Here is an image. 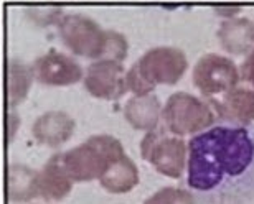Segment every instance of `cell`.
Here are the masks:
<instances>
[{"label":"cell","instance_id":"44dd1931","mask_svg":"<svg viewBox=\"0 0 254 204\" xmlns=\"http://www.w3.org/2000/svg\"><path fill=\"white\" fill-rule=\"evenodd\" d=\"M17 129H18V115H15L13 112H10V115H8V142H12Z\"/></svg>","mask_w":254,"mask_h":204},{"label":"cell","instance_id":"d6986e66","mask_svg":"<svg viewBox=\"0 0 254 204\" xmlns=\"http://www.w3.org/2000/svg\"><path fill=\"white\" fill-rule=\"evenodd\" d=\"M25 13H27V18L38 27H48L55 23L58 25L60 20L64 17L60 7H30L25 10Z\"/></svg>","mask_w":254,"mask_h":204},{"label":"cell","instance_id":"9a60e30c","mask_svg":"<svg viewBox=\"0 0 254 204\" xmlns=\"http://www.w3.org/2000/svg\"><path fill=\"white\" fill-rule=\"evenodd\" d=\"M101 186L113 195H124L139 185V170L127 155H123L99 178Z\"/></svg>","mask_w":254,"mask_h":204},{"label":"cell","instance_id":"2e32d148","mask_svg":"<svg viewBox=\"0 0 254 204\" xmlns=\"http://www.w3.org/2000/svg\"><path fill=\"white\" fill-rule=\"evenodd\" d=\"M40 196L38 171L25 165H8V198L12 203H28Z\"/></svg>","mask_w":254,"mask_h":204},{"label":"cell","instance_id":"9c48e42d","mask_svg":"<svg viewBox=\"0 0 254 204\" xmlns=\"http://www.w3.org/2000/svg\"><path fill=\"white\" fill-rule=\"evenodd\" d=\"M32 69L35 79L45 86H71L84 78L78 61L57 50H50L38 56L33 61Z\"/></svg>","mask_w":254,"mask_h":204},{"label":"cell","instance_id":"5b68a950","mask_svg":"<svg viewBox=\"0 0 254 204\" xmlns=\"http://www.w3.org/2000/svg\"><path fill=\"white\" fill-rule=\"evenodd\" d=\"M140 155L160 175L179 180L187 170L189 145L182 137L170 134L164 125L147 132L140 142Z\"/></svg>","mask_w":254,"mask_h":204},{"label":"cell","instance_id":"ac0fdd59","mask_svg":"<svg viewBox=\"0 0 254 204\" xmlns=\"http://www.w3.org/2000/svg\"><path fill=\"white\" fill-rule=\"evenodd\" d=\"M144 204H196V200L185 188L167 186L147 198Z\"/></svg>","mask_w":254,"mask_h":204},{"label":"cell","instance_id":"ffe728a7","mask_svg":"<svg viewBox=\"0 0 254 204\" xmlns=\"http://www.w3.org/2000/svg\"><path fill=\"white\" fill-rule=\"evenodd\" d=\"M240 76H241L243 83L254 88V48L248 53L246 59L243 61L241 69H240Z\"/></svg>","mask_w":254,"mask_h":204},{"label":"cell","instance_id":"8992f818","mask_svg":"<svg viewBox=\"0 0 254 204\" xmlns=\"http://www.w3.org/2000/svg\"><path fill=\"white\" fill-rule=\"evenodd\" d=\"M111 30H103L94 20L79 13H68L60 20L58 35L71 53L94 61L104 58Z\"/></svg>","mask_w":254,"mask_h":204},{"label":"cell","instance_id":"5bb4252c","mask_svg":"<svg viewBox=\"0 0 254 204\" xmlns=\"http://www.w3.org/2000/svg\"><path fill=\"white\" fill-rule=\"evenodd\" d=\"M124 117L135 130L150 132L160 125L162 104L157 96H134L126 102Z\"/></svg>","mask_w":254,"mask_h":204},{"label":"cell","instance_id":"4fadbf2b","mask_svg":"<svg viewBox=\"0 0 254 204\" xmlns=\"http://www.w3.org/2000/svg\"><path fill=\"white\" fill-rule=\"evenodd\" d=\"M216 37L228 53L246 54L254 48V23L250 18H226Z\"/></svg>","mask_w":254,"mask_h":204},{"label":"cell","instance_id":"52a82bcc","mask_svg":"<svg viewBox=\"0 0 254 204\" xmlns=\"http://www.w3.org/2000/svg\"><path fill=\"white\" fill-rule=\"evenodd\" d=\"M191 79L201 96L213 99L240 84L241 76L236 63L228 56L208 53L196 61Z\"/></svg>","mask_w":254,"mask_h":204},{"label":"cell","instance_id":"ba28073f","mask_svg":"<svg viewBox=\"0 0 254 204\" xmlns=\"http://www.w3.org/2000/svg\"><path fill=\"white\" fill-rule=\"evenodd\" d=\"M127 71L123 63L101 59L88 66L83 78L84 89L93 98L118 101L127 93Z\"/></svg>","mask_w":254,"mask_h":204},{"label":"cell","instance_id":"6da1fadb","mask_svg":"<svg viewBox=\"0 0 254 204\" xmlns=\"http://www.w3.org/2000/svg\"><path fill=\"white\" fill-rule=\"evenodd\" d=\"M187 156V190L198 204H246L254 198V130L215 124L193 135Z\"/></svg>","mask_w":254,"mask_h":204},{"label":"cell","instance_id":"7a4b0ae2","mask_svg":"<svg viewBox=\"0 0 254 204\" xmlns=\"http://www.w3.org/2000/svg\"><path fill=\"white\" fill-rule=\"evenodd\" d=\"M189 68L180 48L157 47L145 51L127 71V89L134 96H149L159 84H177Z\"/></svg>","mask_w":254,"mask_h":204},{"label":"cell","instance_id":"e0dca14e","mask_svg":"<svg viewBox=\"0 0 254 204\" xmlns=\"http://www.w3.org/2000/svg\"><path fill=\"white\" fill-rule=\"evenodd\" d=\"M7 89H8V105L10 109L17 107L20 102L27 99L28 91L35 79L32 66L23 61L10 58L7 63Z\"/></svg>","mask_w":254,"mask_h":204},{"label":"cell","instance_id":"7c38bea8","mask_svg":"<svg viewBox=\"0 0 254 204\" xmlns=\"http://www.w3.org/2000/svg\"><path fill=\"white\" fill-rule=\"evenodd\" d=\"M73 180L63 165V153H55L38 171V193L45 201H62L71 193Z\"/></svg>","mask_w":254,"mask_h":204},{"label":"cell","instance_id":"8fae6325","mask_svg":"<svg viewBox=\"0 0 254 204\" xmlns=\"http://www.w3.org/2000/svg\"><path fill=\"white\" fill-rule=\"evenodd\" d=\"M74 132V120L62 110H50L33 122V139L42 145L57 147L66 144Z\"/></svg>","mask_w":254,"mask_h":204},{"label":"cell","instance_id":"3957f363","mask_svg":"<svg viewBox=\"0 0 254 204\" xmlns=\"http://www.w3.org/2000/svg\"><path fill=\"white\" fill-rule=\"evenodd\" d=\"M126 155L123 144L113 135H93L84 144L63 153V165L74 181H93L108 171L116 160Z\"/></svg>","mask_w":254,"mask_h":204},{"label":"cell","instance_id":"30bf717a","mask_svg":"<svg viewBox=\"0 0 254 204\" xmlns=\"http://www.w3.org/2000/svg\"><path fill=\"white\" fill-rule=\"evenodd\" d=\"M215 114L225 124L248 127L254 122V88L238 84L210 101Z\"/></svg>","mask_w":254,"mask_h":204},{"label":"cell","instance_id":"7402d4cb","mask_svg":"<svg viewBox=\"0 0 254 204\" xmlns=\"http://www.w3.org/2000/svg\"><path fill=\"white\" fill-rule=\"evenodd\" d=\"M215 12L218 15H223V17L233 18V15H236V13L241 12V7H216Z\"/></svg>","mask_w":254,"mask_h":204},{"label":"cell","instance_id":"277c9868","mask_svg":"<svg viewBox=\"0 0 254 204\" xmlns=\"http://www.w3.org/2000/svg\"><path fill=\"white\" fill-rule=\"evenodd\" d=\"M216 114L210 102L189 93H175L162 109V125L177 137L196 135L216 124Z\"/></svg>","mask_w":254,"mask_h":204}]
</instances>
